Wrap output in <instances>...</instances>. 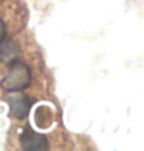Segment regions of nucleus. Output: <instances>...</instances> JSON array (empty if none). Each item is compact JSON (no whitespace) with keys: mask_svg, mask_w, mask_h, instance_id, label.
I'll return each instance as SVG.
<instances>
[{"mask_svg":"<svg viewBox=\"0 0 144 151\" xmlns=\"http://www.w3.org/2000/svg\"><path fill=\"white\" fill-rule=\"evenodd\" d=\"M20 53V48L17 45V42L13 41V39H8V41L0 42V63H14L17 61V56Z\"/></svg>","mask_w":144,"mask_h":151,"instance_id":"4","label":"nucleus"},{"mask_svg":"<svg viewBox=\"0 0 144 151\" xmlns=\"http://www.w3.org/2000/svg\"><path fill=\"white\" fill-rule=\"evenodd\" d=\"M30 108H31V103L28 97H25V95L9 97V114L14 119H19V120L25 119L30 114Z\"/></svg>","mask_w":144,"mask_h":151,"instance_id":"3","label":"nucleus"},{"mask_svg":"<svg viewBox=\"0 0 144 151\" xmlns=\"http://www.w3.org/2000/svg\"><path fill=\"white\" fill-rule=\"evenodd\" d=\"M30 83H31L30 67L23 63H20V61H14V63H11L9 70L3 76L0 86L6 92H19L28 87Z\"/></svg>","mask_w":144,"mask_h":151,"instance_id":"1","label":"nucleus"},{"mask_svg":"<svg viewBox=\"0 0 144 151\" xmlns=\"http://www.w3.org/2000/svg\"><path fill=\"white\" fill-rule=\"evenodd\" d=\"M20 147L26 151H42L48 148V140L43 134L26 129L20 137Z\"/></svg>","mask_w":144,"mask_h":151,"instance_id":"2","label":"nucleus"},{"mask_svg":"<svg viewBox=\"0 0 144 151\" xmlns=\"http://www.w3.org/2000/svg\"><path fill=\"white\" fill-rule=\"evenodd\" d=\"M5 36H6V27H5V22L0 17V42L5 39Z\"/></svg>","mask_w":144,"mask_h":151,"instance_id":"5","label":"nucleus"}]
</instances>
